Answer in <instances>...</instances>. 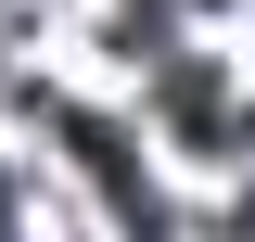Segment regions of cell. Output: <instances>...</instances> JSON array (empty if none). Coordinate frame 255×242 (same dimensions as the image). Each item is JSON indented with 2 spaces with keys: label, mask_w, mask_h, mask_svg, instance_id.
I'll use <instances>...</instances> for the list:
<instances>
[{
  "label": "cell",
  "mask_w": 255,
  "mask_h": 242,
  "mask_svg": "<svg viewBox=\"0 0 255 242\" xmlns=\"http://www.w3.org/2000/svg\"><path fill=\"white\" fill-rule=\"evenodd\" d=\"M243 242H255V191H243Z\"/></svg>",
  "instance_id": "2"
},
{
  "label": "cell",
  "mask_w": 255,
  "mask_h": 242,
  "mask_svg": "<svg viewBox=\"0 0 255 242\" xmlns=\"http://www.w3.org/2000/svg\"><path fill=\"white\" fill-rule=\"evenodd\" d=\"M153 115L179 127L191 153H243V140H255V115H243V90H230V77H217L204 51H153Z\"/></svg>",
  "instance_id": "1"
}]
</instances>
